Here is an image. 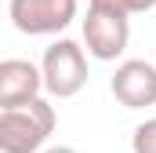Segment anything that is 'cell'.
<instances>
[{
    "instance_id": "cell-1",
    "label": "cell",
    "mask_w": 156,
    "mask_h": 153,
    "mask_svg": "<svg viewBox=\"0 0 156 153\" xmlns=\"http://www.w3.org/2000/svg\"><path fill=\"white\" fill-rule=\"evenodd\" d=\"M55 106L47 99H29L22 106L0 110V150L4 153H37L55 131Z\"/></svg>"
},
{
    "instance_id": "cell-2",
    "label": "cell",
    "mask_w": 156,
    "mask_h": 153,
    "mask_svg": "<svg viewBox=\"0 0 156 153\" xmlns=\"http://www.w3.org/2000/svg\"><path fill=\"white\" fill-rule=\"evenodd\" d=\"M40 69H44V91L55 99H73L87 84V58L76 40H55L44 51Z\"/></svg>"
},
{
    "instance_id": "cell-3",
    "label": "cell",
    "mask_w": 156,
    "mask_h": 153,
    "mask_svg": "<svg viewBox=\"0 0 156 153\" xmlns=\"http://www.w3.org/2000/svg\"><path fill=\"white\" fill-rule=\"evenodd\" d=\"M7 15L18 33L47 37V33L66 29L76 18V0H11Z\"/></svg>"
},
{
    "instance_id": "cell-4",
    "label": "cell",
    "mask_w": 156,
    "mask_h": 153,
    "mask_svg": "<svg viewBox=\"0 0 156 153\" xmlns=\"http://www.w3.org/2000/svg\"><path fill=\"white\" fill-rule=\"evenodd\" d=\"M127 40H131L127 15L105 11V7H87V18H83V44H87V51H91L98 62H113L116 55H123Z\"/></svg>"
},
{
    "instance_id": "cell-5",
    "label": "cell",
    "mask_w": 156,
    "mask_h": 153,
    "mask_svg": "<svg viewBox=\"0 0 156 153\" xmlns=\"http://www.w3.org/2000/svg\"><path fill=\"white\" fill-rule=\"evenodd\" d=\"M109 88H113L116 102H120V106H127V110L156 106V66L142 62V58H127V62H120V66H116Z\"/></svg>"
},
{
    "instance_id": "cell-6",
    "label": "cell",
    "mask_w": 156,
    "mask_h": 153,
    "mask_svg": "<svg viewBox=\"0 0 156 153\" xmlns=\"http://www.w3.org/2000/svg\"><path fill=\"white\" fill-rule=\"evenodd\" d=\"M44 88V69H37L26 58H4L0 62V110L22 106L37 99Z\"/></svg>"
},
{
    "instance_id": "cell-7",
    "label": "cell",
    "mask_w": 156,
    "mask_h": 153,
    "mask_svg": "<svg viewBox=\"0 0 156 153\" xmlns=\"http://www.w3.org/2000/svg\"><path fill=\"white\" fill-rule=\"evenodd\" d=\"M91 7H105V11H120V15H142V11H153L156 0H91Z\"/></svg>"
},
{
    "instance_id": "cell-8",
    "label": "cell",
    "mask_w": 156,
    "mask_h": 153,
    "mask_svg": "<svg viewBox=\"0 0 156 153\" xmlns=\"http://www.w3.org/2000/svg\"><path fill=\"white\" fill-rule=\"evenodd\" d=\"M131 150H134V153H156V120H145V124L134 128Z\"/></svg>"
},
{
    "instance_id": "cell-9",
    "label": "cell",
    "mask_w": 156,
    "mask_h": 153,
    "mask_svg": "<svg viewBox=\"0 0 156 153\" xmlns=\"http://www.w3.org/2000/svg\"><path fill=\"white\" fill-rule=\"evenodd\" d=\"M47 153H76L73 146H55V150H47Z\"/></svg>"
}]
</instances>
